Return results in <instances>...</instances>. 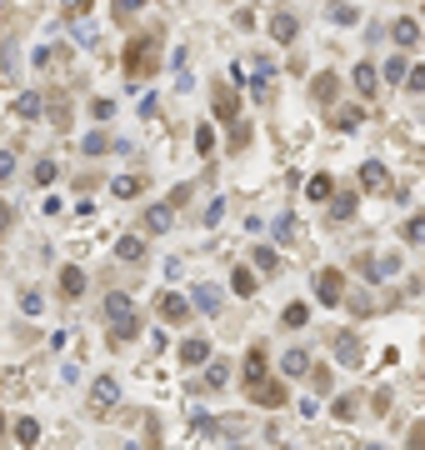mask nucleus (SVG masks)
Segmentation results:
<instances>
[{
	"instance_id": "obj_1",
	"label": "nucleus",
	"mask_w": 425,
	"mask_h": 450,
	"mask_svg": "<svg viewBox=\"0 0 425 450\" xmlns=\"http://www.w3.org/2000/svg\"><path fill=\"white\" fill-rule=\"evenodd\" d=\"M155 66H161V30H145L125 45V75L145 80V75H155Z\"/></svg>"
},
{
	"instance_id": "obj_2",
	"label": "nucleus",
	"mask_w": 425,
	"mask_h": 450,
	"mask_svg": "<svg viewBox=\"0 0 425 450\" xmlns=\"http://www.w3.org/2000/svg\"><path fill=\"white\" fill-rule=\"evenodd\" d=\"M105 315H111V346L116 341H135V335H140V315H135V305H130L125 291L105 296Z\"/></svg>"
},
{
	"instance_id": "obj_3",
	"label": "nucleus",
	"mask_w": 425,
	"mask_h": 450,
	"mask_svg": "<svg viewBox=\"0 0 425 450\" xmlns=\"http://www.w3.org/2000/svg\"><path fill=\"white\" fill-rule=\"evenodd\" d=\"M240 380H245V396H255V390L271 380V360H265V346H250V355H245V370H240Z\"/></svg>"
},
{
	"instance_id": "obj_4",
	"label": "nucleus",
	"mask_w": 425,
	"mask_h": 450,
	"mask_svg": "<svg viewBox=\"0 0 425 450\" xmlns=\"http://www.w3.org/2000/svg\"><path fill=\"white\" fill-rule=\"evenodd\" d=\"M210 105H216V121H221V126H235V121H240V95H235L226 80L210 90Z\"/></svg>"
},
{
	"instance_id": "obj_5",
	"label": "nucleus",
	"mask_w": 425,
	"mask_h": 450,
	"mask_svg": "<svg viewBox=\"0 0 425 450\" xmlns=\"http://www.w3.org/2000/svg\"><path fill=\"white\" fill-rule=\"evenodd\" d=\"M315 300L321 305H340L345 300V275L340 270H321L315 275Z\"/></svg>"
},
{
	"instance_id": "obj_6",
	"label": "nucleus",
	"mask_w": 425,
	"mask_h": 450,
	"mask_svg": "<svg viewBox=\"0 0 425 450\" xmlns=\"http://www.w3.org/2000/svg\"><path fill=\"white\" fill-rule=\"evenodd\" d=\"M400 270V255H360V275L365 280H386Z\"/></svg>"
},
{
	"instance_id": "obj_7",
	"label": "nucleus",
	"mask_w": 425,
	"mask_h": 450,
	"mask_svg": "<svg viewBox=\"0 0 425 450\" xmlns=\"http://www.w3.org/2000/svg\"><path fill=\"white\" fill-rule=\"evenodd\" d=\"M331 346H335V355H340L345 365H360V355H365V351H360V335H355V330H335V335H331Z\"/></svg>"
},
{
	"instance_id": "obj_8",
	"label": "nucleus",
	"mask_w": 425,
	"mask_h": 450,
	"mask_svg": "<svg viewBox=\"0 0 425 450\" xmlns=\"http://www.w3.org/2000/svg\"><path fill=\"white\" fill-rule=\"evenodd\" d=\"M360 186L376 190V195H386V190H390V171H386L381 160H365V165H360Z\"/></svg>"
},
{
	"instance_id": "obj_9",
	"label": "nucleus",
	"mask_w": 425,
	"mask_h": 450,
	"mask_svg": "<svg viewBox=\"0 0 425 450\" xmlns=\"http://www.w3.org/2000/svg\"><path fill=\"white\" fill-rule=\"evenodd\" d=\"M190 310H195V305H190L185 296H175V291H166V296H161V315H166L171 325H185V320H190Z\"/></svg>"
},
{
	"instance_id": "obj_10",
	"label": "nucleus",
	"mask_w": 425,
	"mask_h": 450,
	"mask_svg": "<svg viewBox=\"0 0 425 450\" xmlns=\"http://www.w3.org/2000/svg\"><path fill=\"white\" fill-rule=\"evenodd\" d=\"M335 90H340V75L335 71H321L310 80V95H315V105H335Z\"/></svg>"
},
{
	"instance_id": "obj_11",
	"label": "nucleus",
	"mask_w": 425,
	"mask_h": 450,
	"mask_svg": "<svg viewBox=\"0 0 425 450\" xmlns=\"http://www.w3.org/2000/svg\"><path fill=\"white\" fill-rule=\"evenodd\" d=\"M111 401H121V385H116V375H100V380H95V390H90V406H95V411H105Z\"/></svg>"
},
{
	"instance_id": "obj_12",
	"label": "nucleus",
	"mask_w": 425,
	"mask_h": 450,
	"mask_svg": "<svg viewBox=\"0 0 425 450\" xmlns=\"http://www.w3.org/2000/svg\"><path fill=\"white\" fill-rule=\"evenodd\" d=\"M116 260H130V265L145 260V241H140V236H121V241H116Z\"/></svg>"
},
{
	"instance_id": "obj_13",
	"label": "nucleus",
	"mask_w": 425,
	"mask_h": 450,
	"mask_svg": "<svg viewBox=\"0 0 425 450\" xmlns=\"http://www.w3.org/2000/svg\"><path fill=\"white\" fill-rule=\"evenodd\" d=\"M365 116H360V105H340V110H331V130H355Z\"/></svg>"
},
{
	"instance_id": "obj_14",
	"label": "nucleus",
	"mask_w": 425,
	"mask_h": 450,
	"mask_svg": "<svg viewBox=\"0 0 425 450\" xmlns=\"http://www.w3.org/2000/svg\"><path fill=\"white\" fill-rule=\"evenodd\" d=\"M190 305H200L205 315H221V286H195V300Z\"/></svg>"
},
{
	"instance_id": "obj_15",
	"label": "nucleus",
	"mask_w": 425,
	"mask_h": 450,
	"mask_svg": "<svg viewBox=\"0 0 425 450\" xmlns=\"http://www.w3.org/2000/svg\"><path fill=\"white\" fill-rule=\"evenodd\" d=\"M61 291H66L70 300H80V291H85V270H80V265H66V270H61Z\"/></svg>"
},
{
	"instance_id": "obj_16",
	"label": "nucleus",
	"mask_w": 425,
	"mask_h": 450,
	"mask_svg": "<svg viewBox=\"0 0 425 450\" xmlns=\"http://www.w3.org/2000/svg\"><path fill=\"white\" fill-rule=\"evenodd\" d=\"M180 360H185V365H205V360H210V346L200 341V335H190V341L180 346Z\"/></svg>"
},
{
	"instance_id": "obj_17",
	"label": "nucleus",
	"mask_w": 425,
	"mask_h": 450,
	"mask_svg": "<svg viewBox=\"0 0 425 450\" xmlns=\"http://www.w3.org/2000/svg\"><path fill=\"white\" fill-rule=\"evenodd\" d=\"M271 35H276L281 45H290V40L300 35V20H295V16H276V20H271Z\"/></svg>"
},
{
	"instance_id": "obj_18",
	"label": "nucleus",
	"mask_w": 425,
	"mask_h": 450,
	"mask_svg": "<svg viewBox=\"0 0 425 450\" xmlns=\"http://www.w3.org/2000/svg\"><path fill=\"white\" fill-rule=\"evenodd\" d=\"M145 231L166 236V231H171V205H150V210H145Z\"/></svg>"
},
{
	"instance_id": "obj_19",
	"label": "nucleus",
	"mask_w": 425,
	"mask_h": 450,
	"mask_svg": "<svg viewBox=\"0 0 425 450\" xmlns=\"http://www.w3.org/2000/svg\"><path fill=\"white\" fill-rule=\"evenodd\" d=\"M50 121H56V130H70V105L61 90H50Z\"/></svg>"
},
{
	"instance_id": "obj_20",
	"label": "nucleus",
	"mask_w": 425,
	"mask_h": 450,
	"mask_svg": "<svg viewBox=\"0 0 425 450\" xmlns=\"http://www.w3.org/2000/svg\"><path fill=\"white\" fill-rule=\"evenodd\" d=\"M111 190H116V200H135L145 190V181L140 176H121V181H111Z\"/></svg>"
},
{
	"instance_id": "obj_21",
	"label": "nucleus",
	"mask_w": 425,
	"mask_h": 450,
	"mask_svg": "<svg viewBox=\"0 0 425 450\" xmlns=\"http://www.w3.org/2000/svg\"><path fill=\"white\" fill-rule=\"evenodd\" d=\"M305 195H310L315 205H321V200H331V195H335V186H331V176H310V181H305Z\"/></svg>"
},
{
	"instance_id": "obj_22",
	"label": "nucleus",
	"mask_w": 425,
	"mask_h": 450,
	"mask_svg": "<svg viewBox=\"0 0 425 450\" xmlns=\"http://www.w3.org/2000/svg\"><path fill=\"white\" fill-rule=\"evenodd\" d=\"M230 291H235V296H255V270L235 265V270H230Z\"/></svg>"
},
{
	"instance_id": "obj_23",
	"label": "nucleus",
	"mask_w": 425,
	"mask_h": 450,
	"mask_svg": "<svg viewBox=\"0 0 425 450\" xmlns=\"http://www.w3.org/2000/svg\"><path fill=\"white\" fill-rule=\"evenodd\" d=\"M305 380L315 385V396H331V385H335V375H331L326 365H310V370H305Z\"/></svg>"
},
{
	"instance_id": "obj_24",
	"label": "nucleus",
	"mask_w": 425,
	"mask_h": 450,
	"mask_svg": "<svg viewBox=\"0 0 425 450\" xmlns=\"http://www.w3.org/2000/svg\"><path fill=\"white\" fill-rule=\"evenodd\" d=\"M331 215H335V220H350V215H355V190L331 195Z\"/></svg>"
},
{
	"instance_id": "obj_25",
	"label": "nucleus",
	"mask_w": 425,
	"mask_h": 450,
	"mask_svg": "<svg viewBox=\"0 0 425 450\" xmlns=\"http://www.w3.org/2000/svg\"><path fill=\"white\" fill-rule=\"evenodd\" d=\"M250 260H255V270H281V255H276V245H255V250H250Z\"/></svg>"
},
{
	"instance_id": "obj_26",
	"label": "nucleus",
	"mask_w": 425,
	"mask_h": 450,
	"mask_svg": "<svg viewBox=\"0 0 425 450\" xmlns=\"http://www.w3.org/2000/svg\"><path fill=\"white\" fill-rule=\"evenodd\" d=\"M281 370H285V375H305V370H310V355H305V351H285Z\"/></svg>"
},
{
	"instance_id": "obj_27",
	"label": "nucleus",
	"mask_w": 425,
	"mask_h": 450,
	"mask_svg": "<svg viewBox=\"0 0 425 450\" xmlns=\"http://www.w3.org/2000/svg\"><path fill=\"white\" fill-rule=\"evenodd\" d=\"M355 411H360L355 396H335V401H331V415H335V420H355Z\"/></svg>"
},
{
	"instance_id": "obj_28",
	"label": "nucleus",
	"mask_w": 425,
	"mask_h": 450,
	"mask_svg": "<svg viewBox=\"0 0 425 450\" xmlns=\"http://www.w3.org/2000/svg\"><path fill=\"white\" fill-rule=\"evenodd\" d=\"M16 440H20V445H25V450H30V445H35V440H40V420H35V415H25V420H20V425H16Z\"/></svg>"
},
{
	"instance_id": "obj_29",
	"label": "nucleus",
	"mask_w": 425,
	"mask_h": 450,
	"mask_svg": "<svg viewBox=\"0 0 425 450\" xmlns=\"http://www.w3.org/2000/svg\"><path fill=\"white\" fill-rule=\"evenodd\" d=\"M226 380H230V365H226V360H210V365H205V385H210V390H221Z\"/></svg>"
},
{
	"instance_id": "obj_30",
	"label": "nucleus",
	"mask_w": 425,
	"mask_h": 450,
	"mask_svg": "<svg viewBox=\"0 0 425 450\" xmlns=\"http://www.w3.org/2000/svg\"><path fill=\"white\" fill-rule=\"evenodd\" d=\"M40 110H45V100H40V95H20V100H16V116H20V121H35Z\"/></svg>"
},
{
	"instance_id": "obj_31",
	"label": "nucleus",
	"mask_w": 425,
	"mask_h": 450,
	"mask_svg": "<svg viewBox=\"0 0 425 450\" xmlns=\"http://www.w3.org/2000/svg\"><path fill=\"white\" fill-rule=\"evenodd\" d=\"M281 320H285L290 330H300V325L310 320V305H305V300H295V305H285V315H281Z\"/></svg>"
},
{
	"instance_id": "obj_32",
	"label": "nucleus",
	"mask_w": 425,
	"mask_h": 450,
	"mask_svg": "<svg viewBox=\"0 0 425 450\" xmlns=\"http://www.w3.org/2000/svg\"><path fill=\"white\" fill-rule=\"evenodd\" d=\"M376 80H381V75L370 71V66H355V90H360V95H376Z\"/></svg>"
},
{
	"instance_id": "obj_33",
	"label": "nucleus",
	"mask_w": 425,
	"mask_h": 450,
	"mask_svg": "<svg viewBox=\"0 0 425 450\" xmlns=\"http://www.w3.org/2000/svg\"><path fill=\"white\" fill-rule=\"evenodd\" d=\"M80 150H85V155H105V150H111V135L95 130V135H85V140H80Z\"/></svg>"
},
{
	"instance_id": "obj_34",
	"label": "nucleus",
	"mask_w": 425,
	"mask_h": 450,
	"mask_svg": "<svg viewBox=\"0 0 425 450\" xmlns=\"http://www.w3.org/2000/svg\"><path fill=\"white\" fill-rule=\"evenodd\" d=\"M420 40V25L415 20H395V45H415Z\"/></svg>"
},
{
	"instance_id": "obj_35",
	"label": "nucleus",
	"mask_w": 425,
	"mask_h": 450,
	"mask_svg": "<svg viewBox=\"0 0 425 450\" xmlns=\"http://www.w3.org/2000/svg\"><path fill=\"white\" fill-rule=\"evenodd\" d=\"M405 71H410V66H405V55H390V61H386V80H390V85H400Z\"/></svg>"
},
{
	"instance_id": "obj_36",
	"label": "nucleus",
	"mask_w": 425,
	"mask_h": 450,
	"mask_svg": "<svg viewBox=\"0 0 425 450\" xmlns=\"http://www.w3.org/2000/svg\"><path fill=\"white\" fill-rule=\"evenodd\" d=\"M61 171H56V160H35V186H50Z\"/></svg>"
},
{
	"instance_id": "obj_37",
	"label": "nucleus",
	"mask_w": 425,
	"mask_h": 450,
	"mask_svg": "<svg viewBox=\"0 0 425 450\" xmlns=\"http://www.w3.org/2000/svg\"><path fill=\"white\" fill-rule=\"evenodd\" d=\"M195 150H200V155L216 150V135H210V126H195Z\"/></svg>"
},
{
	"instance_id": "obj_38",
	"label": "nucleus",
	"mask_w": 425,
	"mask_h": 450,
	"mask_svg": "<svg viewBox=\"0 0 425 450\" xmlns=\"http://www.w3.org/2000/svg\"><path fill=\"white\" fill-rule=\"evenodd\" d=\"M90 116H95V121H111V116H116V100H105V95H100V100L90 105Z\"/></svg>"
},
{
	"instance_id": "obj_39",
	"label": "nucleus",
	"mask_w": 425,
	"mask_h": 450,
	"mask_svg": "<svg viewBox=\"0 0 425 450\" xmlns=\"http://www.w3.org/2000/svg\"><path fill=\"white\" fill-rule=\"evenodd\" d=\"M331 20L335 25H355V6H331Z\"/></svg>"
},
{
	"instance_id": "obj_40",
	"label": "nucleus",
	"mask_w": 425,
	"mask_h": 450,
	"mask_svg": "<svg viewBox=\"0 0 425 450\" xmlns=\"http://www.w3.org/2000/svg\"><path fill=\"white\" fill-rule=\"evenodd\" d=\"M111 11L116 16H135V11H145V0H111Z\"/></svg>"
},
{
	"instance_id": "obj_41",
	"label": "nucleus",
	"mask_w": 425,
	"mask_h": 450,
	"mask_svg": "<svg viewBox=\"0 0 425 450\" xmlns=\"http://www.w3.org/2000/svg\"><path fill=\"white\" fill-rule=\"evenodd\" d=\"M405 450H425V420H415V425H410V440H405Z\"/></svg>"
},
{
	"instance_id": "obj_42",
	"label": "nucleus",
	"mask_w": 425,
	"mask_h": 450,
	"mask_svg": "<svg viewBox=\"0 0 425 450\" xmlns=\"http://www.w3.org/2000/svg\"><path fill=\"white\" fill-rule=\"evenodd\" d=\"M405 241H425V215H415V220H405Z\"/></svg>"
},
{
	"instance_id": "obj_43",
	"label": "nucleus",
	"mask_w": 425,
	"mask_h": 450,
	"mask_svg": "<svg viewBox=\"0 0 425 450\" xmlns=\"http://www.w3.org/2000/svg\"><path fill=\"white\" fill-rule=\"evenodd\" d=\"M16 176V150H0V181Z\"/></svg>"
},
{
	"instance_id": "obj_44",
	"label": "nucleus",
	"mask_w": 425,
	"mask_h": 450,
	"mask_svg": "<svg viewBox=\"0 0 425 450\" xmlns=\"http://www.w3.org/2000/svg\"><path fill=\"white\" fill-rule=\"evenodd\" d=\"M221 215H226V200H210V205H205V215H200V220H205V225H216V220H221Z\"/></svg>"
},
{
	"instance_id": "obj_45",
	"label": "nucleus",
	"mask_w": 425,
	"mask_h": 450,
	"mask_svg": "<svg viewBox=\"0 0 425 450\" xmlns=\"http://www.w3.org/2000/svg\"><path fill=\"white\" fill-rule=\"evenodd\" d=\"M11 225H16V210H11V205H0V241L11 236Z\"/></svg>"
},
{
	"instance_id": "obj_46",
	"label": "nucleus",
	"mask_w": 425,
	"mask_h": 450,
	"mask_svg": "<svg viewBox=\"0 0 425 450\" xmlns=\"http://www.w3.org/2000/svg\"><path fill=\"white\" fill-rule=\"evenodd\" d=\"M190 430H200V435H210V430H216V420H210V415H200V411H195V415H190Z\"/></svg>"
},
{
	"instance_id": "obj_47",
	"label": "nucleus",
	"mask_w": 425,
	"mask_h": 450,
	"mask_svg": "<svg viewBox=\"0 0 425 450\" xmlns=\"http://www.w3.org/2000/svg\"><path fill=\"white\" fill-rule=\"evenodd\" d=\"M405 85H410V90H425V66H415V71H405Z\"/></svg>"
},
{
	"instance_id": "obj_48",
	"label": "nucleus",
	"mask_w": 425,
	"mask_h": 450,
	"mask_svg": "<svg viewBox=\"0 0 425 450\" xmlns=\"http://www.w3.org/2000/svg\"><path fill=\"white\" fill-rule=\"evenodd\" d=\"M276 241H295V220H290V215L276 225Z\"/></svg>"
},
{
	"instance_id": "obj_49",
	"label": "nucleus",
	"mask_w": 425,
	"mask_h": 450,
	"mask_svg": "<svg viewBox=\"0 0 425 450\" xmlns=\"http://www.w3.org/2000/svg\"><path fill=\"white\" fill-rule=\"evenodd\" d=\"M185 200H190V186H175V190H171V200H166V205H171V210H175V205H185Z\"/></svg>"
},
{
	"instance_id": "obj_50",
	"label": "nucleus",
	"mask_w": 425,
	"mask_h": 450,
	"mask_svg": "<svg viewBox=\"0 0 425 450\" xmlns=\"http://www.w3.org/2000/svg\"><path fill=\"white\" fill-rule=\"evenodd\" d=\"M66 6H75V11H85V0H66Z\"/></svg>"
},
{
	"instance_id": "obj_51",
	"label": "nucleus",
	"mask_w": 425,
	"mask_h": 450,
	"mask_svg": "<svg viewBox=\"0 0 425 450\" xmlns=\"http://www.w3.org/2000/svg\"><path fill=\"white\" fill-rule=\"evenodd\" d=\"M0 435H6V415H0Z\"/></svg>"
}]
</instances>
